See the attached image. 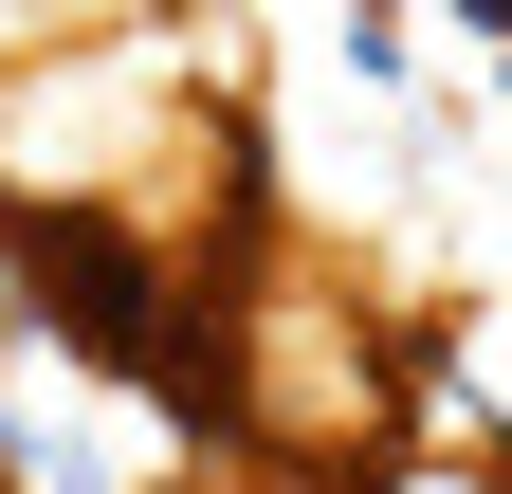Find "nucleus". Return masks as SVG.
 <instances>
[{
	"instance_id": "obj_1",
	"label": "nucleus",
	"mask_w": 512,
	"mask_h": 494,
	"mask_svg": "<svg viewBox=\"0 0 512 494\" xmlns=\"http://www.w3.org/2000/svg\"><path fill=\"white\" fill-rule=\"evenodd\" d=\"M421 348H439V312H403L348 238L293 220V257L238 293L220 476H256V494H403L421 476Z\"/></svg>"
}]
</instances>
